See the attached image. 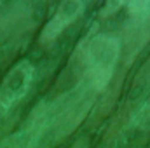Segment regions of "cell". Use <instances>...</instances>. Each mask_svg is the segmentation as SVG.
Segmentation results:
<instances>
[{
    "mask_svg": "<svg viewBox=\"0 0 150 148\" xmlns=\"http://www.w3.org/2000/svg\"><path fill=\"white\" fill-rule=\"evenodd\" d=\"M82 56L79 61L80 82L101 94L113 80L115 68L122 58L120 38L112 33H98L82 47Z\"/></svg>",
    "mask_w": 150,
    "mask_h": 148,
    "instance_id": "cell-1",
    "label": "cell"
},
{
    "mask_svg": "<svg viewBox=\"0 0 150 148\" xmlns=\"http://www.w3.org/2000/svg\"><path fill=\"white\" fill-rule=\"evenodd\" d=\"M98 94L89 89L86 84H79L72 92H68L63 99H59L52 108V122L51 132L54 143L63 141L72 132L79 129V125L89 118L91 111L94 108Z\"/></svg>",
    "mask_w": 150,
    "mask_h": 148,
    "instance_id": "cell-2",
    "label": "cell"
},
{
    "mask_svg": "<svg viewBox=\"0 0 150 148\" xmlns=\"http://www.w3.org/2000/svg\"><path fill=\"white\" fill-rule=\"evenodd\" d=\"M150 42V4L149 2H134L129 4V21L124 28V35L120 40L122 54L126 58V65L129 66L133 59L142 52V49Z\"/></svg>",
    "mask_w": 150,
    "mask_h": 148,
    "instance_id": "cell-3",
    "label": "cell"
},
{
    "mask_svg": "<svg viewBox=\"0 0 150 148\" xmlns=\"http://www.w3.org/2000/svg\"><path fill=\"white\" fill-rule=\"evenodd\" d=\"M33 75L35 68L26 59L16 63L9 70V73L0 82V110H11L28 94L33 82Z\"/></svg>",
    "mask_w": 150,
    "mask_h": 148,
    "instance_id": "cell-4",
    "label": "cell"
},
{
    "mask_svg": "<svg viewBox=\"0 0 150 148\" xmlns=\"http://www.w3.org/2000/svg\"><path fill=\"white\" fill-rule=\"evenodd\" d=\"M86 11V4L80 0H67L61 2L54 14L51 16V19L44 25L40 35H38V44L40 47H52L56 44V40L65 33L67 28H70L75 21L84 14Z\"/></svg>",
    "mask_w": 150,
    "mask_h": 148,
    "instance_id": "cell-5",
    "label": "cell"
},
{
    "mask_svg": "<svg viewBox=\"0 0 150 148\" xmlns=\"http://www.w3.org/2000/svg\"><path fill=\"white\" fill-rule=\"evenodd\" d=\"M120 91H122V73H119L112 82L110 85L101 92V98L96 99L94 103V108L89 115V120L91 124H100L105 117H108L112 110L115 108L117 101H119V96H120Z\"/></svg>",
    "mask_w": 150,
    "mask_h": 148,
    "instance_id": "cell-6",
    "label": "cell"
},
{
    "mask_svg": "<svg viewBox=\"0 0 150 148\" xmlns=\"http://www.w3.org/2000/svg\"><path fill=\"white\" fill-rule=\"evenodd\" d=\"M131 125L138 131H147L150 127V96L133 111L131 115Z\"/></svg>",
    "mask_w": 150,
    "mask_h": 148,
    "instance_id": "cell-7",
    "label": "cell"
},
{
    "mask_svg": "<svg viewBox=\"0 0 150 148\" xmlns=\"http://www.w3.org/2000/svg\"><path fill=\"white\" fill-rule=\"evenodd\" d=\"M26 141H28L26 136L23 132H18V134H12V136L5 138L4 141H0V148H23Z\"/></svg>",
    "mask_w": 150,
    "mask_h": 148,
    "instance_id": "cell-8",
    "label": "cell"
},
{
    "mask_svg": "<svg viewBox=\"0 0 150 148\" xmlns=\"http://www.w3.org/2000/svg\"><path fill=\"white\" fill-rule=\"evenodd\" d=\"M89 145H91V143H89V136L84 134V136H79L74 143H72L70 148H89Z\"/></svg>",
    "mask_w": 150,
    "mask_h": 148,
    "instance_id": "cell-9",
    "label": "cell"
}]
</instances>
